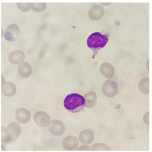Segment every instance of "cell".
I'll use <instances>...</instances> for the list:
<instances>
[{
	"instance_id": "cell-1",
	"label": "cell",
	"mask_w": 152,
	"mask_h": 152,
	"mask_svg": "<svg viewBox=\"0 0 152 152\" xmlns=\"http://www.w3.org/2000/svg\"><path fill=\"white\" fill-rule=\"evenodd\" d=\"M86 100L82 95L73 93L67 95L64 101L65 108L69 112L76 113L83 110L85 107Z\"/></svg>"
},
{
	"instance_id": "cell-11",
	"label": "cell",
	"mask_w": 152,
	"mask_h": 152,
	"mask_svg": "<svg viewBox=\"0 0 152 152\" xmlns=\"http://www.w3.org/2000/svg\"><path fill=\"white\" fill-rule=\"evenodd\" d=\"M1 151H6L7 150L5 146L2 144L1 145Z\"/></svg>"
},
{
	"instance_id": "cell-6",
	"label": "cell",
	"mask_w": 152,
	"mask_h": 152,
	"mask_svg": "<svg viewBox=\"0 0 152 152\" xmlns=\"http://www.w3.org/2000/svg\"><path fill=\"white\" fill-rule=\"evenodd\" d=\"M30 116L29 111L25 108H20L15 111V117L18 123H19L26 124L29 121Z\"/></svg>"
},
{
	"instance_id": "cell-9",
	"label": "cell",
	"mask_w": 152,
	"mask_h": 152,
	"mask_svg": "<svg viewBox=\"0 0 152 152\" xmlns=\"http://www.w3.org/2000/svg\"><path fill=\"white\" fill-rule=\"evenodd\" d=\"M27 3H17L16 4L18 9L23 12H26L28 10Z\"/></svg>"
},
{
	"instance_id": "cell-3",
	"label": "cell",
	"mask_w": 152,
	"mask_h": 152,
	"mask_svg": "<svg viewBox=\"0 0 152 152\" xmlns=\"http://www.w3.org/2000/svg\"><path fill=\"white\" fill-rule=\"evenodd\" d=\"M108 41L107 35L102 34L99 32H95L91 34L88 38L87 44L88 46L93 51V56L95 53L104 47Z\"/></svg>"
},
{
	"instance_id": "cell-8",
	"label": "cell",
	"mask_w": 152,
	"mask_h": 152,
	"mask_svg": "<svg viewBox=\"0 0 152 152\" xmlns=\"http://www.w3.org/2000/svg\"><path fill=\"white\" fill-rule=\"evenodd\" d=\"M18 72L20 76L23 78H26L30 75L31 72L30 66L26 62H23L19 65Z\"/></svg>"
},
{
	"instance_id": "cell-5",
	"label": "cell",
	"mask_w": 152,
	"mask_h": 152,
	"mask_svg": "<svg viewBox=\"0 0 152 152\" xmlns=\"http://www.w3.org/2000/svg\"><path fill=\"white\" fill-rule=\"evenodd\" d=\"M24 58L25 55L23 52L19 50L11 51L8 57L10 62L15 65L21 64L23 62Z\"/></svg>"
},
{
	"instance_id": "cell-7",
	"label": "cell",
	"mask_w": 152,
	"mask_h": 152,
	"mask_svg": "<svg viewBox=\"0 0 152 152\" xmlns=\"http://www.w3.org/2000/svg\"><path fill=\"white\" fill-rule=\"evenodd\" d=\"M16 88L15 84L10 81H6L1 85V93L5 96L10 97L14 95L16 92Z\"/></svg>"
},
{
	"instance_id": "cell-10",
	"label": "cell",
	"mask_w": 152,
	"mask_h": 152,
	"mask_svg": "<svg viewBox=\"0 0 152 152\" xmlns=\"http://www.w3.org/2000/svg\"><path fill=\"white\" fill-rule=\"evenodd\" d=\"M5 82L6 81L5 80L4 77L2 75H1V85L4 84Z\"/></svg>"
},
{
	"instance_id": "cell-4",
	"label": "cell",
	"mask_w": 152,
	"mask_h": 152,
	"mask_svg": "<svg viewBox=\"0 0 152 152\" xmlns=\"http://www.w3.org/2000/svg\"><path fill=\"white\" fill-rule=\"evenodd\" d=\"M20 33L19 26L15 23L9 25L4 34V38L8 41L14 42L18 39Z\"/></svg>"
},
{
	"instance_id": "cell-2",
	"label": "cell",
	"mask_w": 152,
	"mask_h": 152,
	"mask_svg": "<svg viewBox=\"0 0 152 152\" xmlns=\"http://www.w3.org/2000/svg\"><path fill=\"white\" fill-rule=\"evenodd\" d=\"M20 125L17 122H11L7 127H1V142L3 143L15 141L19 137Z\"/></svg>"
}]
</instances>
